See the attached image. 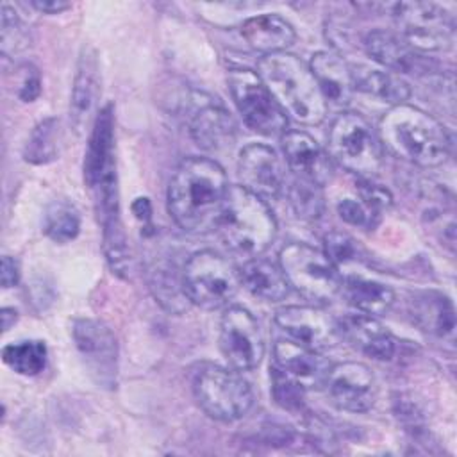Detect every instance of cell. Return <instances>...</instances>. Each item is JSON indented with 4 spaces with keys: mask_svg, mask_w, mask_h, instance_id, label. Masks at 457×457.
<instances>
[{
    "mask_svg": "<svg viewBox=\"0 0 457 457\" xmlns=\"http://www.w3.org/2000/svg\"><path fill=\"white\" fill-rule=\"evenodd\" d=\"M228 184L223 168L212 159H184L168 186V212L186 232L216 228Z\"/></svg>",
    "mask_w": 457,
    "mask_h": 457,
    "instance_id": "1",
    "label": "cell"
},
{
    "mask_svg": "<svg viewBox=\"0 0 457 457\" xmlns=\"http://www.w3.org/2000/svg\"><path fill=\"white\" fill-rule=\"evenodd\" d=\"M377 134L382 146L420 168L441 166L452 152V137L445 125L409 104L387 109L378 121Z\"/></svg>",
    "mask_w": 457,
    "mask_h": 457,
    "instance_id": "2",
    "label": "cell"
},
{
    "mask_svg": "<svg viewBox=\"0 0 457 457\" xmlns=\"http://www.w3.org/2000/svg\"><path fill=\"white\" fill-rule=\"evenodd\" d=\"M257 75L284 114L300 125H320L327 116V102L309 68L300 57L277 52L257 62Z\"/></svg>",
    "mask_w": 457,
    "mask_h": 457,
    "instance_id": "3",
    "label": "cell"
},
{
    "mask_svg": "<svg viewBox=\"0 0 457 457\" xmlns=\"http://www.w3.org/2000/svg\"><path fill=\"white\" fill-rule=\"evenodd\" d=\"M216 228L228 250L257 257L273 243L277 220L261 196L243 186H228Z\"/></svg>",
    "mask_w": 457,
    "mask_h": 457,
    "instance_id": "4",
    "label": "cell"
},
{
    "mask_svg": "<svg viewBox=\"0 0 457 457\" xmlns=\"http://www.w3.org/2000/svg\"><path fill=\"white\" fill-rule=\"evenodd\" d=\"M327 154L359 179H373L384 162V146L377 130L359 112L345 111L332 121Z\"/></svg>",
    "mask_w": 457,
    "mask_h": 457,
    "instance_id": "5",
    "label": "cell"
},
{
    "mask_svg": "<svg viewBox=\"0 0 457 457\" xmlns=\"http://www.w3.org/2000/svg\"><path fill=\"white\" fill-rule=\"evenodd\" d=\"M278 266L289 284L314 303H330L343 291V277L325 252L305 245L289 243L278 252Z\"/></svg>",
    "mask_w": 457,
    "mask_h": 457,
    "instance_id": "6",
    "label": "cell"
},
{
    "mask_svg": "<svg viewBox=\"0 0 457 457\" xmlns=\"http://www.w3.org/2000/svg\"><path fill=\"white\" fill-rule=\"evenodd\" d=\"M182 282L187 300L207 311L228 305L241 286L236 268L212 250L195 252L186 261Z\"/></svg>",
    "mask_w": 457,
    "mask_h": 457,
    "instance_id": "7",
    "label": "cell"
},
{
    "mask_svg": "<svg viewBox=\"0 0 457 457\" xmlns=\"http://www.w3.org/2000/svg\"><path fill=\"white\" fill-rule=\"evenodd\" d=\"M193 395L200 409L218 421H236L253 403L250 384L239 373L216 364H205L195 373Z\"/></svg>",
    "mask_w": 457,
    "mask_h": 457,
    "instance_id": "8",
    "label": "cell"
},
{
    "mask_svg": "<svg viewBox=\"0 0 457 457\" xmlns=\"http://www.w3.org/2000/svg\"><path fill=\"white\" fill-rule=\"evenodd\" d=\"M398 36L416 52H445L455 37L453 16L432 2H398L389 5Z\"/></svg>",
    "mask_w": 457,
    "mask_h": 457,
    "instance_id": "9",
    "label": "cell"
},
{
    "mask_svg": "<svg viewBox=\"0 0 457 457\" xmlns=\"http://www.w3.org/2000/svg\"><path fill=\"white\" fill-rule=\"evenodd\" d=\"M227 84L248 129L261 136H284L287 132V116L255 71L234 68L227 75Z\"/></svg>",
    "mask_w": 457,
    "mask_h": 457,
    "instance_id": "10",
    "label": "cell"
},
{
    "mask_svg": "<svg viewBox=\"0 0 457 457\" xmlns=\"http://www.w3.org/2000/svg\"><path fill=\"white\" fill-rule=\"evenodd\" d=\"M71 336L91 378L98 386L112 389L118 375V343L112 330L98 320L77 318Z\"/></svg>",
    "mask_w": 457,
    "mask_h": 457,
    "instance_id": "11",
    "label": "cell"
},
{
    "mask_svg": "<svg viewBox=\"0 0 457 457\" xmlns=\"http://www.w3.org/2000/svg\"><path fill=\"white\" fill-rule=\"evenodd\" d=\"M220 350L237 371L259 366L264 355V339L255 318L243 307H228L220 321Z\"/></svg>",
    "mask_w": 457,
    "mask_h": 457,
    "instance_id": "12",
    "label": "cell"
},
{
    "mask_svg": "<svg viewBox=\"0 0 457 457\" xmlns=\"http://www.w3.org/2000/svg\"><path fill=\"white\" fill-rule=\"evenodd\" d=\"M332 403L348 412H366L377 398L373 371L357 361L339 362L330 368L325 386Z\"/></svg>",
    "mask_w": 457,
    "mask_h": 457,
    "instance_id": "13",
    "label": "cell"
},
{
    "mask_svg": "<svg viewBox=\"0 0 457 457\" xmlns=\"http://www.w3.org/2000/svg\"><path fill=\"white\" fill-rule=\"evenodd\" d=\"M277 327L287 339L312 350H327L341 339L337 321L325 311L309 305H287L275 314Z\"/></svg>",
    "mask_w": 457,
    "mask_h": 457,
    "instance_id": "14",
    "label": "cell"
},
{
    "mask_svg": "<svg viewBox=\"0 0 457 457\" xmlns=\"http://www.w3.org/2000/svg\"><path fill=\"white\" fill-rule=\"evenodd\" d=\"M237 175L243 187L261 198H278L286 186V170L277 152L266 145H248L239 152Z\"/></svg>",
    "mask_w": 457,
    "mask_h": 457,
    "instance_id": "15",
    "label": "cell"
},
{
    "mask_svg": "<svg viewBox=\"0 0 457 457\" xmlns=\"http://www.w3.org/2000/svg\"><path fill=\"white\" fill-rule=\"evenodd\" d=\"M114 116L112 105H105L95 116L84 159V180L91 191L116 180L114 164Z\"/></svg>",
    "mask_w": 457,
    "mask_h": 457,
    "instance_id": "16",
    "label": "cell"
},
{
    "mask_svg": "<svg viewBox=\"0 0 457 457\" xmlns=\"http://www.w3.org/2000/svg\"><path fill=\"white\" fill-rule=\"evenodd\" d=\"M287 168L295 179H302L323 187L334 175L332 159L318 141L303 130H287L280 136Z\"/></svg>",
    "mask_w": 457,
    "mask_h": 457,
    "instance_id": "17",
    "label": "cell"
},
{
    "mask_svg": "<svg viewBox=\"0 0 457 457\" xmlns=\"http://www.w3.org/2000/svg\"><path fill=\"white\" fill-rule=\"evenodd\" d=\"M275 368L307 389H320L325 386L327 375L332 368L327 357L318 350L298 345L291 339H280L273 346Z\"/></svg>",
    "mask_w": 457,
    "mask_h": 457,
    "instance_id": "18",
    "label": "cell"
},
{
    "mask_svg": "<svg viewBox=\"0 0 457 457\" xmlns=\"http://www.w3.org/2000/svg\"><path fill=\"white\" fill-rule=\"evenodd\" d=\"M337 328L355 350L375 361H391L396 353V339L373 316L348 314L337 321Z\"/></svg>",
    "mask_w": 457,
    "mask_h": 457,
    "instance_id": "19",
    "label": "cell"
},
{
    "mask_svg": "<svg viewBox=\"0 0 457 457\" xmlns=\"http://www.w3.org/2000/svg\"><path fill=\"white\" fill-rule=\"evenodd\" d=\"M98 95H100V66H98L96 52L91 46H86L82 48V54L79 57L77 73H75L73 89H71V100H70V120L77 134H80L87 127L89 120L93 118Z\"/></svg>",
    "mask_w": 457,
    "mask_h": 457,
    "instance_id": "20",
    "label": "cell"
},
{
    "mask_svg": "<svg viewBox=\"0 0 457 457\" xmlns=\"http://www.w3.org/2000/svg\"><path fill=\"white\" fill-rule=\"evenodd\" d=\"M366 54L382 64L384 68L400 73H420L425 71L423 57L412 50L398 34L391 30H370L364 36Z\"/></svg>",
    "mask_w": 457,
    "mask_h": 457,
    "instance_id": "21",
    "label": "cell"
},
{
    "mask_svg": "<svg viewBox=\"0 0 457 457\" xmlns=\"http://www.w3.org/2000/svg\"><path fill=\"white\" fill-rule=\"evenodd\" d=\"M309 68L327 104L334 107H346L350 104L355 87L350 64H346L341 55L328 50L316 52Z\"/></svg>",
    "mask_w": 457,
    "mask_h": 457,
    "instance_id": "22",
    "label": "cell"
},
{
    "mask_svg": "<svg viewBox=\"0 0 457 457\" xmlns=\"http://www.w3.org/2000/svg\"><path fill=\"white\" fill-rule=\"evenodd\" d=\"M189 134L204 150H223L236 139V121L225 107L218 104H204L191 118Z\"/></svg>",
    "mask_w": 457,
    "mask_h": 457,
    "instance_id": "23",
    "label": "cell"
},
{
    "mask_svg": "<svg viewBox=\"0 0 457 457\" xmlns=\"http://www.w3.org/2000/svg\"><path fill=\"white\" fill-rule=\"evenodd\" d=\"M241 36L250 48L257 52L277 54L293 45L296 34L291 23L278 14L252 16L241 25Z\"/></svg>",
    "mask_w": 457,
    "mask_h": 457,
    "instance_id": "24",
    "label": "cell"
},
{
    "mask_svg": "<svg viewBox=\"0 0 457 457\" xmlns=\"http://www.w3.org/2000/svg\"><path fill=\"white\" fill-rule=\"evenodd\" d=\"M237 273L241 286L264 302H278L289 293V284L280 266L266 259L252 257L239 268Z\"/></svg>",
    "mask_w": 457,
    "mask_h": 457,
    "instance_id": "25",
    "label": "cell"
},
{
    "mask_svg": "<svg viewBox=\"0 0 457 457\" xmlns=\"http://www.w3.org/2000/svg\"><path fill=\"white\" fill-rule=\"evenodd\" d=\"M411 316L414 323L434 336L446 337L453 334L455 314L452 302L441 293H420L411 300Z\"/></svg>",
    "mask_w": 457,
    "mask_h": 457,
    "instance_id": "26",
    "label": "cell"
},
{
    "mask_svg": "<svg viewBox=\"0 0 457 457\" xmlns=\"http://www.w3.org/2000/svg\"><path fill=\"white\" fill-rule=\"evenodd\" d=\"M352 70V79H353V87L355 91L366 93L370 96H375L382 102L398 105L403 104L411 96V87L409 84L400 79V75L370 68L364 64H353L350 66Z\"/></svg>",
    "mask_w": 457,
    "mask_h": 457,
    "instance_id": "27",
    "label": "cell"
},
{
    "mask_svg": "<svg viewBox=\"0 0 457 457\" xmlns=\"http://www.w3.org/2000/svg\"><path fill=\"white\" fill-rule=\"evenodd\" d=\"M341 293L355 311L373 318L384 316L395 303V293L391 287L361 277L343 280Z\"/></svg>",
    "mask_w": 457,
    "mask_h": 457,
    "instance_id": "28",
    "label": "cell"
},
{
    "mask_svg": "<svg viewBox=\"0 0 457 457\" xmlns=\"http://www.w3.org/2000/svg\"><path fill=\"white\" fill-rule=\"evenodd\" d=\"M150 291L155 296V300L170 312H182L187 309V296L184 291V282H182V275H177V270L173 264L161 261L155 262L150 268Z\"/></svg>",
    "mask_w": 457,
    "mask_h": 457,
    "instance_id": "29",
    "label": "cell"
},
{
    "mask_svg": "<svg viewBox=\"0 0 457 457\" xmlns=\"http://www.w3.org/2000/svg\"><path fill=\"white\" fill-rule=\"evenodd\" d=\"M59 120L45 118L30 132L23 148V159L30 164L52 162L59 154Z\"/></svg>",
    "mask_w": 457,
    "mask_h": 457,
    "instance_id": "30",
    "label": "cell"
},
{
    "mask_svg": "<svg viewBox=\"0 0 457 457\" xmlns=\"http://www.w3.org/2000/svg\"><path fill=\"white\" fill-rule=\"evenodd\" d=\"M2 359L12 371L25 377H34L46 366V345L39 339L11 343L4 346Z\"/></svg>",
    "mask_w": 457,
    "mask_h": 457,
    "instance_id": "31",
    "label": "cell"
},
{
    "mask_svg": "<svg viewBox=\"0 0 457 457\" xmlns=\"http://www.w3.org/2000/svg\"><path fill=\"white\" fill-rule=\"evenodd\" d=\"M43 230L55 243H68L80 230L79 211L68 200H52L43 216Z\"/></svg>",
    "mask_w": 457,
    "mask_h": 457,
    "instance_id": "32",
    "label": "cell"
},
{
    "mask_svg": "<svg viewBox=\"0 0 457 457\" xmlns=\"http://www.w3.org/2000/svg\"><path fill=\"white\" fill-rule=\"evenodd\" d=\"M289 204L296 216L303 220H316L323 212L321 187L312 182L295 179L289 186Z\"/></svg>",
    "mask_w": 457,
    "mask_h": 457,
    "instance_id": "33",
    "label": "cell"
},
{
    "mask_svg": "<svg viewBox=\"0 0 457 457\" xmlns=\"http://www.w3.org/2000/svg\"><path fill=\"white\" fill-rule=\"evenodd\" d=\"M0 45L4 55H14L23 52L30 45V34L27 25L20 20L14 9L7 4L2 5V25H0Z\"/></svg>",
    "mask_w": 457,
    "mask_h": 457,
    "instance_id": "34",
    "label": "cell"
},
{
    "mask_svg": "<svg viewBox=\"0 0 457 457\" xmlns=\"http://www.w3.org/2000/svg\"><path fill=\"white\" fill-rule=\"evenodd\" d=\"M271 393L275 402L291 412L303 409V393L305 389L284 375L278 368L271 370Z\"/></svg>",
    "mask_w": 457,
    "mask_h": 457,
    "instance_id": "35",
    "label": "cell"
},
{
    "mask_svg": "<svg viewBox=\"0 0 457 457\" xmlns=\"http://www.w3.org/2000/svg\"><path fill=\"white\" fill-rule=\"evenodd\" d=\"M323 252L336 266H343L359 257V245L352 236L339 230H330L323 237Z\"/></svg>",
    "mask_w": 457,
    "mask_h": 457,
    "instance_id": "36",
    "label": "cell"
},
{
    "mask_svg": "<svg viewBox=\"0 0 457 457\" xmlns=\"http://www.w3.org/2000/svg\"><path fill=\"white\" fill-rule=\"evenodd\" d=\"M337 214L348 225L364 227V228H371L378 220V214H375L371 209H368L362 202H357L355 198L341 200L337 204Z\"/></svg>",
    "mask_w": 457,
    "mask_h": 457,
    "instance_id": "37",
    "label": "cell"
},
{
    "mask_svg": "<svg viewBox=\"0 0 457 457\" xmlns=\"http://www.w3.org/2000/svg\"><path fill=\"white\" fill-rule=\"evenodd\" d=\"M359 195L361 202L380 216V211L391 205V195L386 187L373 182V179H359Z\"/></svg>",
    "mask_w": 457,
    "mask_h": 457,
    "instance_id": "38",
    "label": "cell"
},
{
    "mask_svg": "<svg viewBox=\"0 0 457 457\" xmlns=\"http://www.w3.org/2000/svg\"><path fill=\"white\" fill-rule=\"evenodd\" d=\"M395 414L403 423L405 430L412 432L414 436L423 432V416L412 400L403 398V395L398 396V400H395Z\"/></svg>",
    "mask_w": 457,
    "mask_h": 457,
    "instance_id": "39",
    "label": "cell"
},
{
    "mask_svg": "<svg viewBox=\"0 0 457 457\" xmlns=\"http://www.w3.org/2000/svg\"><path fill=\"white\" fill-rule=\"evenodd\" d=\"M39 93H41V75L34 66H27L23 80L18 87V96L23 102H34L39 96Z\"/></svg>",
    "mask_w": 457,
    "mask_h": 457,
    "instance_id": "40",
    "label": "cell"
},
{
    "mask_svg": "<svg viewBox=\"0 0 457 457\" xmlns=\"http://www.w3.org/2000/svg\"><path fill=\"white\" fill-rule=\"evenodd\" d=\"M0 280H2V287H4V289H9V287L16 286L18 280H20V266H18V262H16L12 257H9V255H4V257H2Z\"/></svg>",
    "mask_w": 457,
    "mask_h": 457,
    "instance_id": "41",
    "label": "cell"
},
{
    "mask_svg": "<svg viewBox=\"0 0 457 457\" xmlns=\"http://www.w3.org/2000/svg\"><path fill=\"white\" fill-rule=\"evenodd\" d=\"M30 5L36 11L45 12V14H59L71 7L68 2H62V0H32Z\"/></svg>",
    "mask_w": 457,
    "mask_h": 457,
    "instance_id": "42",
    "label": "cell"
},
{
    "mask_svg": "<svg viewBox=\"0 0 457 457\" xmlns=\"http://www.w3.org/2000/svg\"><path fill=\"white\" fill-rule=\"evenodd\" d=\"M132 212L136 214L137 220H141L143 223H148L150 216H152L150 200L148 198H136L134 204H132Z\"/></svg>",
    "mask_w": 457,
    "mask_h": 457,
    "instance_id": "43",
    "label": "cell"
},
{
    "mask_svg": "<svg viewBox=\"0 0 457 457\" xmlns=\"http://www.w3.org/2000/svg\"><path fill=\"white\" fill-rule=\"evenodd\" d=\"M0 316H2V330L4 332H7L18 320V312L12 307H4Z\"/></svg>",
    "mask_w": 457,
    "mask_h": 457,
    "instance_id": "44",
    "label": "cell"
}]
</instances>
